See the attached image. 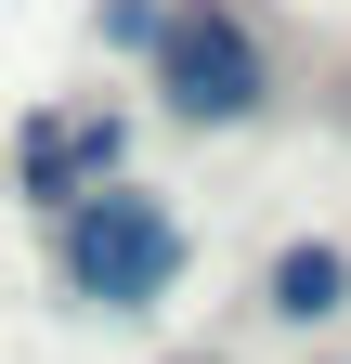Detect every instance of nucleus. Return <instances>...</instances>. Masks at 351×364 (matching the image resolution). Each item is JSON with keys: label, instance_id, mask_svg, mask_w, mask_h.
Here are the masks:
<instances>
[{"label": "nucleus", "instance_id": "4", "mask_svg": "<svg viewBox=\"0 0 351 364\" xmlns=\"http://www.w3.org/2000/svg\"><path fill=\"white\" fill-rule=\"evenodd\" d=\"M274 312H286V326L351 312V260H338V247H286V260H274Z\"/></svg>", "mask_w": 351, "mask_h": 364}, {"label": "nucleus", "instance_id": "3", "mask_svg": "<svg viewBox=\"0 0 351 364\" xmlns=\"http://www.w3.org/2000/svg\"><path fill=\"white\" fill-rule=\"evenodd\" d=\"M78 169H104V117H26V196L39 208H78V196H92V182H78Z\"/></svg>", "mask_w": 351, "mask_h": 364}, {"label": "nucleus", "instance_id": "2", "mask_svg": "<svg viewBox=\"0 0 351 364\" xmlns=\"http://www.w3.org/2000/svg\"><path fill=\"white\" fill-rule=\"evenodd\" d=\"M144 39H156V105L183 117V130H234V117H260L274 53L247 39V14H234V0H169Z\"/></svg>", "mask_w": 351, "mask_h": 364}, {"label": "nucleus", "instance_id": "1", "mask_svg": "<svg viewBox=\"0 0 351 364\" xmlns=\"http://www.w3.org/2000/svg\"><path fill=\"white\" fill-rule=\"evenodd\" d=\"M53 260H65V287L92 312H156L183 287V221H169L144 182H92V196L53 221Z\"/></svg>", "mask_w": 351, "mask_h": 364}]
</instances>
